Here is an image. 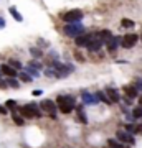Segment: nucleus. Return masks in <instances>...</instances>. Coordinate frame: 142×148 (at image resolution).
<instances>
[{
    "mask_svg": "<svg viewBox=\"0 0 142 148\" xmlns=\"http://www.w3.org/2000/svg\"><path fill=\"white\" fill-rule=\"evenodd\" d=\"M58 107L63 114H71V110L76 107V102L71 95H58Z\"/></svg>",
    "mask_w": 142,
    "mask_h": 148,
    "instance_id": "nucleus-1",
    "label": "nucleus"
},
{
    "mask_svg": "<svg viewBox=\"0 0 142 148\" xmlns=\"http://www.w3.org/2000/svg\"><path fill=\"white\" fill-rule=\"evenodd\" d=\"M63 32L66 36H73L76 38L78 35H81V33L84 32V27L79 23V21H73V23H66L63 28Z\"/></svg>",
    "mask_w": 142,
    "mask_h": 148,
    "instance_id": "nucleus-2",
    "label": "nucleus"
},
{
    "mask_svg": "<svg viewBox=\"0 0 142 148\" xmlns=\"http://www.w3.org/2000/svg\"><path fill=\"white\" fill-rule=\"evenodd\" d=\"M20 115L25 117V119H38V117H42V114L35 104H26V106L20 107Z\"/></svg>",
    "mask_w": 142,
    "mask_h": 148,
    "instance_id": "nucleus-3",
    "label": "nucleus"
},
{
    "mask_svg": "<svg viewBox=\"0 0 142 148\" xmlns=\"http://www.w3.org/2000/svg\"><path fill=\"white\" fill-rule=\"evenodd\" d=\"M83 18V12L81 10H69L63 15V20L66 23H73V21H79Z\"/></svg>",
    "mask_w": 142,
    "mask_h": 148,
    "instance_id": "nucleus-4",
    "label": "nucleus"
},
{
    "mask_svg": "<svg viewBox=\"0 0 142 148\" xmlns=\"http://www.w3.org/2000/svg\"><path fill=\"white\" fill-rule=\"evenodd\" d=\"M42 109L46 112L51 119H56V104L53 101H43L42 102Z\"/></svg>",
    "mask_w": 142,
    "mask_h": 148,
    "instance_id": "nucleus-5",
    "label": "nucleus"
},
{
    "mask_svg": "<svg viewBox=\"0 0 142 148\" xmlns=\"http://www.w3.org/2000/svg\"><path fill=\"white\" fill-rule=\"evenodd\" d=\"M116 137L121 140L122 143H127V145H134L136 143V140H134V137L131 135V132H127V130H117Z\"/></svg>",
    "mask_w": 142,
    "mask_h": 148,
    "instance_id": "nucleus-6",
    "label": "nucleus"
},
{
    "mask_svg": "<svg viewBox=\"0 0 142 148\" xmlns=\"http://www.w3.org/2000/svg\"><path fill=\"white\" fill-rule=\"evenodd\" d=\"M137 40H139V36H137V35H134V33H131V35H124V36H122V40H121V46L132 48L137 43Z\"/></svg>",
    "mask_w": 142,
    "mask_h": 148,
    "instance_id": "nucleus-7",
    "label": "nucleus"
},
{
    "mask_svg": "<svg viewBox=\"0 0 142 148\" xmlns=\"http://www.w3.org/2000/svg\"><path fill=\"white\" fill-rule=\"evenodd\" d=\"M103 41H104V40H101V38H98L94 35V36H93V40H91L89 41V45H88V49H89V51H93V53H96V51H99L101 48H103Z\"/></svg>",
    "mask_w": 142,
    "mask_h": 148,
    "instance_id": "nucleus-8",
    "label": "nucleus"
},
{
    "mask_svg": "<svg viewBox=\"0 0 142 148\" xmlns=\"http://www.w3.org/2000/svg\"><path fill=\"white\" fill-rule=\"evenodd\" d=\"M81 99H83V104H84V106H94L96 102L99 101V99H98V95L89 94V92H86V90L81 94Z\"/></svg>",
    "mask_w": 142,
    "mask_h": 148,
    "instance_id": "nucleus-9",
    "label": "nucleus"
},
{
    "mask_svg": "<svg viewBox=\"0 0 142 148\" xmlns=\"http://www.w3.org/2000/svg\"><path fill=\"white\" fill-rule=\"evenodd\" d=\"M93 36H94V35L81 33V35H78V36L74 38V40H76V45H78V46H88V45H89V41L93 40Z\"/></svg>",
    "mask_w": 142,
    "mask_h": 148,
    "instance_id": "nucleus-10",
    "label": "nucleus"
},
{
    "mask_svg": "<svg viewBox=\"0 0 142 148\" xmlns=\"http://www.w3.org/2000/svg\"><path fill=\"white\" fill-rule=\"evenodd\" d=\"M0 69H2V74L7 76V77H17V69L10 64H2Z\"/></svg>",
    "mask_w": 142,
    "mask_h": 148,
    "instance_id": "nucleus-11",
    "label": "nucleus"
},
{
    "mask_svg": "<svg viewBox=\"0 0 142 148\" xmlns=\"http://www.w3.org/2000/svg\"><path fill=\"white\" fill-rule=\"evenodd\" d=\"M119 41H121L119 36H111L109 40H107V49H109V53H114V51H116Z\"/></svg>",
    "mask_w": 142,
    "mask_h": 148,
    "instance_id": "nucleus-12",
    "label": "nucleus"
},
{
    "mask_svg": "<svg viewBox=\"0 0 142 148\" xmlns=\"http://www.w3.org/2000/svg\"><path fill=\"white\" fill-rule=\"evenodd\" d=\"M124 92H126V95L129 99H134V97H137L139 89H137V86H126V87H124Z\"/></svg>",
    "mask_w": 142,
    "mask_h": 148,
    "instance_id": "nucleus-13",
    "label": "nucleus"
},
{
    "mask_svg": "<svg viewBox=\"0 0 142 148\" xmlns=\"http://www.w3.org/2000/svg\"><path fill=\"white\" fill-rule=\"evenodd\" d=\"M106 94H107V97L111 99V102H112V104H114V102H119V92H117L116 89L107 87V89H106Z\"/></svg>",
    "mask_w": 142,
    "mask_h": 148,
    "instance_id": "nucleus-14",
    "label": "nucleus"
},
{
    "mask_svg": "<svg viewBox=\"0 0 142 148\" xmlns=\"http://www.w3.org/2000/svg\"><path fill=\"white\" fill-rule=\"evenodd\" d=\"M119 142H121L119 138H117V140H114V138H109V140H107V143H109L111 148H127L126 143H119Z\"/></svg>",
    "mask_w": 142,
    "mask_h": 148,
    "instance_id": "nucleus-15",
    "label": "nucleus"
},
{
    "mask_svg": "<svg viewBox=\"0 0 142 148\" xmlns=\"http://www.w3.org/2000/svg\"><path fill=\"white\" fill-rule=\"evenodd\" d=\"M96 36L98 38H101V40H109L112 35H111V32L109 30H101V32H98L96 33Z\"/></svg>",
    "mask_w": 142,
    "mask_h": 148,
    "instance_id": "nucleus-16",
    "label": "nucleus"
},
{
    "mask_svg": "<svg viewBox=\"0 0 142 148\" xmlns=\"http://www.w3.org/2000/svg\"><path fill=\"white\" fill-rule=\"evenodd\" d=\"M10 15L13 16V20H17V21H23V16L20 15V13H18V12H17V8L15 7H10Z\"/></svg>",
    "mask_w": 142,
    "mask_h": 148,
    "instance_id": "nucleus-17",
    "label": "nucleus"
},
{
    "mask_svg": "<svg viewBox=\"0 0 142 148\" xmlns=\"http://www.w3.org/2000/svg\"><path fill=\"white\" fill-rule=\"evenodd\" d=\"M98 99H99L101 102H104V104H107V106H109V104H112V102H111V99L109 97H107V94H106V92H98Z\"/></svg>",
    "mask_w": 142,
    "mask_h": 148,
    "instance_id": "nucleus-18",
    "label": "nucleus"
},
{
    "mask_svg": "<svg viewBox=\"0 0 142 148\" xmlns=\"http://www.w3.org/2000/svg\"><path fill=\"white\" fill-rule=\"evenodd\" d=\"M26 73L30 74V76H33V77H38V76H40L38 69H37V68H33V66H30V64H28V68H26Z\"/></svg>",
    "mask_w": 142,
    "mask_h": 148,
    "instance_id": "nucleus-19",
    "label": "nucleus"
},
{
    "mask_svg": "<svg viewBox=\"0 0 142 148\" xmlns=\"http://www.w3.org/2000/svg\"><path fill=\"white\" fill-rule=\"evenodd\" d=\"M132 117H134V119H141L142 117V106L136 107V109L132 110Z\"/></svg>",
    "mask_w": 142,
    "mask_h": 148,
    "instance_id": "nucleus-20",
    "label": "nucleus"
},
{
    "mask_svg": "<svg viewBox=\"0 0 142 148\" xmlns=\"http://www.w3.org/2000/svg\"><path fill=\"white\" fill-rule=\"evenodd\" d=\"M121 25H122V27H126V28H132V27H134V21L129 20V18H122Z\"/></svg>",
    "mask_w": 142,
    "mask_h": 148,
    "instance_id": "nucleus-21",
    "label": "nucleus"
},
{
    "mask_svg": "<svg viewBox=\"0 0 142 148\" xmlns=\"http://www.w3.org/2000/svg\"><path fill=\"white\" fill-rule=\"evenodd\" d=\"M78 115H79V120L83 122V123H88V119H86V114L83 112L81 107H78Z\"/></svg>",
    "mask_w": 142,
    "mask_h": 148,
    "instance_id": "nucleus-22",
    "label": "nucleus"
},
{
    "mask_svg": "<svg viewBox=\"0 0 142 148\" xmlns=\"http://www.w3.org/2000/svg\"><path fill=\"white\" fill-rule=\"evenodd\" d=\"M7 84L12 86V87H18V86H20V82H18L15 77H8V79H7Z\"/></svg>",
    "mask_w": 142,
    "mask_h": 148,
    "instance_id": "nucleus-23",
    "label": "nucleus"
},
{
    "mask_svg": "<svg viewBox=\"0 0 142 148\" xmlns=\"http://www.w3.org/2000/svg\"><path fill=\"white\" fill-rule=\"evenodd\" d=\"M30 54H33L35 58H42V56H43V53L38 49V48H32V49H30Z\"/></svg>",
    "mask_w": 142,
    "mask_h": 148,
    "instance_id": "nucleus-24",
    "label": "nucleus"
},
{
    "mask_svg": "<svg viewBox=\"0 0 142 148\" xmlns=\"http://www.w3.org/2000/svg\"><path fill=\"white\" fill-rule=\"evenodd\" d=\"M18 76H20V79L23 81V82H30V81H32V77H30V74L26 73V71H25V73H21V74H18Z\"/></svg>",
    "mask_w": 142,
    "mask_h": 148,
    "instance_id": "nucleus-25",
    "label": "nucleus"
},
{
    "mask_svg": "<svg viewBox=\"0 0 142 148\" xmlns=\"http://www.w3.org/2000/svg\"><path fill=\"white\" fill-rule=\"evenodd\" d=\"M8 64H10V66H13L15 69H21V63H20V61H17V59H10V61H8Z\"/></svg>",
    "mask_w": 142,
    "mask_h": 148,
    "instance_id": "nucleus-26",
    "label": "nucleus"
},
{
    "mask_svg": "<svg viewBox=\"0 0 142 148\" xmlns=\"http://www.w3.org/2000/svg\"><path fill=\"white\" fill-rule=\"evenodd\" d=\"M13 122H15L17 125H23V119L18 117V115H13Z\"/></svg>",
    "mask_w": 142,
    "mask_h": 148,
    "instance_id": "nucleus-27",
    "label": "nucleus"
},
{
    "mask_svg": "<svg viewBox=\"0 0 142 148\" xmlns=\"http://www.w3.org/2000/svg\"><path fill=\"white\" fill-rule=\"evenodd\" d=\"M74 58L78 59V61H81V63H84V58H83V54L79 53V51H76V53H74Z\"/></svg>",
    "mask_w": 142,
    "mask_h": 148,
    "instance_id": "nucleus-28",
    "label": "nucleus"
},
{
    "mask_svg": "<svg viewBox=\"0 0 142 148\" xmlns=\"http://www.w3.org/2000/svg\"><path fill=\"white\" fill-rule=\"evenodd\" d=\"M30 66H33V68H37V69H42V64L38 63V61H30Z\"/></svg>",
    "mask_w": 142,
    "mask_h": 148,
    "instance_id": "nucleus-29",
    "label": "nucleus"
},
{
    "mask_svg": "<svg viewBox=\"0 0 142 148\" xmlns=\"http://www.w3.org/2000/svg\"><path fill=\"white\" fill-rule=\"evenodd\" d=\"M7 106H8V109H15V101H12V99H10V101H7Z\"/></svg>",
    "mask_w": 142,
    "mask_h": 148,
    "instance_id": "nucleus-30",
    "label": "nucleus"
},
{
    "mask_svg": "<svg viewBox=\"0 0 142 148\" xmlns=\"http://www.w3.org/2000/svg\"><path fill=\"white\" fill-rule=\"evenodd\" d=\"M127 132H131V133H134V132H137V127H134V125H127Z\"/></svg>",
    "mask_w": 142,
    "mask_h": 148,
    "instance_id": "nucleus-31",
    "label": "nucleus"
},
{
    "mask_svg": "<svg viewBox=\"0 0 142 148\" xmlns=\"http://www.w3.org/2000/svg\"><path fill=\"white\" fill-rule=\"evenodd\" d=\"M136 86H137V89H139V92H142V79H137Z\"/></svg>",
    "mask_w": 142,
    "mask_h": 148,
    "instance_id": "nucleus-32",
    "label": "nucleus"
},
{
    "mask_svg": "<svg viewBox=\"0 0 142 148\" xmlns=\"http://www.w3.org/2000/svg\"><path fill=\"white\" fill-rule=\"evenodd\" d=\"M0 28H5V20L0 16Z\"/></svg>",
    "mask_w": 142,
    "mask_h": 148,
    "instance_id": "nucleus-33",
    "label": "nucleus"
},
{
    "mask_svg": "<svg viewBox=\"0 0 142 148\" xmlns=\"http://www.w3.org/2000/svg\"><path fill=\"white\" fill-rule=\"evenodd\" d=\"M7 114V109L5 107H0V115H5Z\"/></svg>",
    "mask_w": 142,
    "mask_h": 148,
    "instance_id": "nucleus-34",
    "label": "nucleus"
},
{
    "mask_svg": "<svg viewBox=\"0 0 142 148\" xmlns=\"http://www.w3.org/2000/svg\"><path fill=\"white\" fill-rule=\"evenodd\" d=\"M7 86H8V84H7V81H2V79H0V87H7Z\"/></svg>",
    "mask_w": 142,
    "mask_h": 148,
    "instance_id": "nucleus-35",
    "label": "nucleus"
},
{
    "mask_svg": "<svg viewBox=\"0 0 142 148\" xmlns=\"http://www.w3.org/2000/svg\"><path fill=\"white\" fill-rule=\"evenodd\" d=\"M33 95H42V90L38 89V90H33Z\"/></svg>",
    "mask_w": 142,
    "mask_h": 148,
    "instance_id": "nucleus-36",
    "label": "nucleus"
},
{
    "mask_svg": "<svg viewBox=\"0 0 142 148\" xmlns=\"http://www.w3.org/2000/svg\"><path fill=\"white\" fill-rule=\"evenodd\" d=\"M139 102H141V106H142V95H141V99H139Z\"/></svg>",
    "mask_w": 142,
    "mask_h": 148,
    "instance_id": "nucleus-37",
    "label": "nucleus"
},
{
    "mask_svg": "<svg viewBox=\"0 0 142 148\" xmlns=\"http://www.w3.org/2000/svg\"><path fill=\"white\" fill-rule=\"evenodd\" d=\"M0 76H2V69H0Z\"/></svg>",
    "mask_w": 142,
    "mask_h": 148,
    "instance_id": "nucleus-38",
    "label": "nucleus"
},
{
    "mask_svg": "<svg viewBox=\"0 0 142 148\" xmlns=\"http://www.w3.org/2000/svg\"><path fill=\"white\" fill-rule=\"evenodd\" d=\"M109 148H111V147H109Z\"/></svg>",
    "mask_w": 142,
    "mask_h": 148,
    "instance_id": "nucleus-39",
    "label": "nucleus"
}]
</instances>
